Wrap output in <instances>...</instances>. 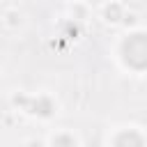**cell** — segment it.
I'll return each mask as SVG.
<instances>
[{
  "instance_id": "obj_2",
  "label": "cell",
  "mask_w": 147,
  "mask_h": 147,
  "mask_svg": "<svg viewBox=\"0 0 147 147\" xmlns=\"http://www.w3.org/2000/svg\"><path fill=\"white\" fill-rule=\"evenodd\" d=\"M117 147H142V142H140V138H138L136 133H124V136L119 138Z\"/></svg>"
},
{
  "instance_id": "obj_1",
  "label": "cell",
  "mask_w": 147,
  "mask_h": 147,
  "mask_svg": "<svg viewBox=\"0 0 147 147\" xmlns=\"http://www.w3.org/2000/svg\"><path fill=\"white\" fill-rule=\"evenodd\" d=\"M124 53H126V62H131L133 67H145L147 64V37L136 34L133 39H129L124 46Z\"/></svg>"
},
{
  "instance_id": "obj_3",
  "label": "cell",
  "mask_w": 147,
  "mask_h": 147,
  "mask_svg": "<svg viewBox=\"0 0 147 147\" xmlns=\"http://www.w3.org/2000/svg\"><path fill=\"white\" fill-rule=\"evenodd\" d=\"M55 147H74V142H71L69 138H60V140L55 142Z\"/></svg>"
}]
</instances>
